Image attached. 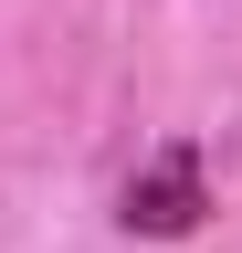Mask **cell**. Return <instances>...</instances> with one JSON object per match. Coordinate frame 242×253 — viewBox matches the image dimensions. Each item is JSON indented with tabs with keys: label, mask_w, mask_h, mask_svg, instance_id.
Masks as SVG:
<instances>
[{
	"label": "cell",
	"mask_w": 242,
	"mask_h": 253,
	"mask_svg": "<svg viewBox=\"0 0 242 253\" xmlns=\"http://www.w3.org/2000/svg\"><path fill=\"white\" fill-rule=\"evenodd\" d=\"M200 211H210V190H200V148H190V137H169L127 190H116V221H127V232H147V243L200 232Z\"/></svg>",
	"instance_id": "cell-1"
}]
</instances>
